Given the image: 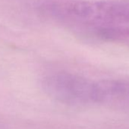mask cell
<instances>
[{
	"label": "cell",
	"mask_w": 129,
	"mask_h": 129,
	"mask_svg": "<svg viewBox=\"0 0 129 129\" xmlns=\"http://www.w3.org/2000/svg\"><path fill=\"white\" fill-rule=\"evenodd\" d=\"M95 84L78 75L56 72L43 79V87L49 96L59 103L81 106L95 103Z\"/></svg>",
	"instance_id": "cell-1"
},
{
	"label": "cell",
	"mask_w": 129,
	"mask_h": 129,
	"mask_svg": "<svg viewBox=\"0 0 129 129\" xmlns=\"http://www.w3.org/2000/svg\"><path fill=\"white\" fill-rule=\"evenodd\" d=\"M94 102L115 109L129 111V81L112 79L96 81Z\"/></svg>",
	"instance_id": "cell-2"
},
{
	"label": "cell",
	"mask_w": 129,
	"mask_h": 129,
	"mask_svg": "<svg viewBox=\"0 0 129 129\" xmlns=\"http://www.w3.org/2000/svg\"><path fill=\"white\" fill-rule=\"evenodd\" d=\"M96 33L98 36L103 39L116 40L124 37H129V28L121 27H110L103 26L98 27L96 30Z\"/></svg>",
	"instance_id": "cell-3"
}]
</instances>
